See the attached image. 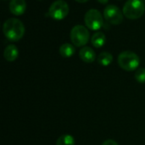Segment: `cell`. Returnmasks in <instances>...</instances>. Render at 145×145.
I'll use <instances>...</instances> for the list:
<instances>
[{
  "label": "cell",
  "mask_w": 145,
  "mask_h": 145,
  "mask_svg": "<svg viewBox=\"0 0 145 145\" xmlns=\"http://www.w3.org/2000/svg\"><path fill=\"white\" fill-rule=\"evenodd\" d=\"M3 32L5 38L12 42L19 41L25 34V26L22 21L16 18H9L3 23Z\"/></svg>",
  "instance_id": "cell-1"
},
{
  "label": "cell",
  "mask_w": 145,
  "mask_h": 145,
  "mask_svg": "<svg viewBox=\"0 0 145 145\" xmlns=\"http://www.w3.org/2000/svg\"><path fill=\"white\" fill-rule=\"evenodd\" d=\"M117 62L121 68L127 72H133L136 69H138L140 64V59L138 56L130 50H125L120 53Z\"/></svg>",
  "instance_id": "cell-2"
},
{
  "label": "cell",
  "mask_w": 145,
  "mask_h": 145,
  "mask_svg": "<svg viewBox=\"0 0 145 145\" xmlns=\"http://www.w3.org/2000/svg\"><path fill=\"white\" fill-rule=\"evenodd\" d=\"M145 7L142 0H127L123 6L124 15L130 20L140 18L144 13Z\"/></svg>",
  "instance_id": "cell-3"
},
{
  "label": "cell",
  "mask_w": 145,
  "mask_h": 145,
  "mask_svg": "<svg viewBox=\"0 0 145 145\" xmlns=\"http://www.w3.org/2000/svg\"><path fill=\"white\" fill-rule=\"evenodd\" d=\"M70 37L74 45L82 47L86 45L89 40V32L84 26L76 25L71 29Z\"/></svg>",
  "instance_id": "cell-4"
},
{
  "label": "cell",
  "mask_w": 145,
  "mask_h": 145,
  "mask_svg": "<svg viewBox=\"0 0 145 145\" xmlns=\"http://www.w3.org/2000/svg\"><path fill=\"white\" fill-rule=\"evenodd\" d=\"M84 21L86 26L93 31L99 30L104 24L102 14L95 9H91L87 11L84 16Z\"/></svg>",
  "instance_id": "cell-5"
},
{
  "label": "cell",
  "mask_w": 145,
  "mask_h": 145,
  "mask_svg": "<svg viewBox=\"0 0 145 145\" xmlns=\"http://www.w3.org/2000/svg\"><path fill=\"white\" fill-rule=\"evenodd\" d=\"M69 5L64 0H57L54 2L48 9V15L57 21L65 19L69 14Z\"/></svg>",
  "instance_id": "cell-6"
},
{
  "label": "cell",
  "mask_w": 145,
  "mask_h": 145,
  "mask_svg": "<svg viewBox=\"0 0 145 145\" xmlns=\"http://www.w3.org/2000/svg\"><path fill=\"white\" fill-rule=\"evenodd\" d=\"M104 18L112 25H120L123 21L121 10L116 5L110 4L106 6L104 10Z\"/></svg>",
  "instance_id": "cell-7"
},
{
  "label": "cell",
  "mask_w": 145,
  "mask_h": 145,
  "mask_svg": "<svg viewBox=\"0 0 145 145\" xmlns=\"http://www.w3.org/2000/svg\"><path fill=\"white\" fill-rule=\"evenodd\" d=\"M8 7L12 14L14 15H21L26 9V3L25 0H11Z\"/></svg>",
  "instance_id": "cell-8"
},
{
  "label": "cell",
  "mask_w": 145,
  "mask_h": 145,
  "mask_svg": "<svg viewBox=\"0 0 145 145\" xmlns=\"http://www.w3.org/2000/svg\"><path fill=\"white\" fill-rule=\"evenodd\" d=\"M79 56L84 62L92 63L96 59V53L91 47L84 46L81 49L79 52Z\"/></svg>",
  "instance_id": "cell-9"
},
{
  "label": "cell",
  "mask_w": 145,
  "mask_h": 145,
  "mask_svg": "<svg viewBox=\"0 0 145 145\" xmlns=\"http://www.w3.org/2000/svg\"><path fill=\"white\" fill-rule=\"evenodd\" d=\"M3 56L6 61L12 62H14L19 56V50L14 44H8L3 51Z\"/></svg>",
  "instance_id": "cell-10"
},
{
  "label": "cell",
  "mask_w": 145,
  "mask_h": 145,
  "mask_svg": "<svg viewBox=\"0 0 145 145\" xmlns=\"http://www.w3.org/2000/svg\"><path fill=\"white\" fill-rule=\"evenodd\" d=\"M59 54L62 57L70 58L75 54L76 50H75V47L73 44H69V43H65L59 47Z\"/></svg>",
  "instance_id": "cell-11"
},
{
  "label": "cell",
  "mask_w": 145,
  "mask_h": 145,
  "mask_svg": "<svg viewBox=\"0 0 145 145\" xmlns=\"http://www.w3.org/2000/svg\"><path fill=\"white\" fill-rule=\"evenodd\" d=\"M91 42L95 48H101L105 45L106 42V37L104 32H97L93 35L91 38Z\"/></svg>",
  "instance_id": "cell-12"
},
{
  "label": "cell",
  "mask_w": 145,
  "mask_h": 145,
  "mask_svg": "<svg viewBox=\"0 0 145 145\" xmlns=\"http://www.w3.org/2000/svg\"><path fill=\"white\" fill-rule=\"evenodd\" d=\"M112 62H113V56L111 53L108 51H103L98 56V62L101 66L107 67L110 65Z\"/></svg>",
  "instance_id": "cell-13"
},
{
  "label": "cell",
  "mask_w": 145,
  "mask_h": 145,
  "mask_svg": "<svg viewBox=\"0 0 145 145\" xmlns=\"http://www.w3.org/2000/svg\"><path fill=\"white\" fill-rule=\"evenodd\" d=\"M75 138L70 134H64L58 138L56 141V145H75Z\"/></svg>",
  "instance_id": "cell-14"
},
{
  "label": "cell",
  "mask_w": 145,
  "mask_h": 145,
  "mask_svg": "<svg viewBox=\"0 0 145 145\" xmlns=\"http://www.w3.org/2000/svg\"><path fill=\"white\" fill-rule=\"evenodd\" d=\"M135 79L140 83V84H144L145 83V68H141L136 70L135 73Z\"/></svg>",
  "instance_id": "cell-15"
},
{
  "label": "cell",
  "mask_w": 145,
  "mask_h": 145,
  "mask_svg": "<svg viewBox=\"0 0 145 145\" xmlns=\"http://www.w3.org/2000/svg\"><path fill=\"white\" fill-rule=\"evenodd\" d=\"M101 145H119L115 140L113 139H108V140H105L103 144Z\"/></svg>",
  "instance_id": "cell-16"
},
{
  "label": "cell",
  "mask_w": 145,
  "mask_h": 145,
  "mask_svg": "<svg viewBox=\"0 0 145 145\" xmlns=\"http://www.w3.org/2000/svg\"><path fill=\"white\" fill-rule=\"evenodd\" d=\"M97 1L100 3H103V4H105L109 2V0H97Z\"/></svg>",
  "instance_id": "cell-17"
},
{
  "label": "cell",
  "mask_w": 145,
  "mask_h": 145,
  "mask_svg": "<svg viewBox=\"0 0 145 145\" xmlns=\"http://www.w3.org/2000/svg\"><path fill=\"white\" fill-rule=\"evenodd\" d=\"M76 2H78V3H86V2H88V0H76Z\"/></svg>",
  "instance_id": "cell-18"
},
{
  "label": "cell",
  "mask_w": 145,
  "mask_h": 145,
  "mask_svg": "<svg viewBox=\"0 0 145 145\" xmlns=\"http://www.w3.org/2000/svg\"><path fill=\"white\" fill-rule=\"evenodd\" d=\"M144 2H145V0H144Z\"/></svg>",
  "instance_id": "cell-19"
}]
</instances>
